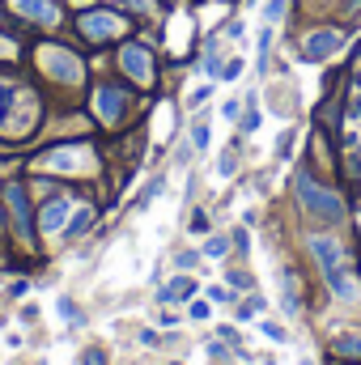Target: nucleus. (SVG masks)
<instances>
[{
    "label": "nucleus",
    "mask_w": 361,
    "mask_h": 365,
    "mask_svg": "<svg viewBox=\"0 0 361 365\" xmlns=\"http://www.w3.org/2000/svg\"><path fill=\"white\" fill-rule=\"evenodd\" d=\"M298 195H302V204H306L315 217H323V221H340V217H345V212H340V200H336L332 191L315 187L306 175H298Z\"/></svg>",
    "instance_id": "obj_1"
},
{
    "label": "nucleus",
    "mask_w": 361,
    "mask_h": 365,
    "mask_svg": "<svg viewBox=\"0 0 361 365\" xmlns=\"http://www.w3.org/2000/svg\"><path fill=\"white\" fill-rule=\"evenodd\" d=\"M17 9H21L26 17H39L43 26H51V21H60V9H56L51 0H17Z\"/></svg>",
    "instance_id": "obj_2"
},
{
    "label": "nucleus",
    "mask_w": 361,
    "mask_h": 365,
    "mask_svg": "<svg viewBox=\"0 0 361 365\" xmlns=\"http://www.w3.org/2000/svg\"><path fill=\"white\" fill-rule=\"evenodd\" d=\"M310 247H315V255H319V264H323L327 272H340V259H345V255H340V247H336V242H323V238H315Z\"/></svg>",
    "instance_id": "obj_3"
},
{
    "label": "nucleus",
    "mask_w": 361,
    "mask_h": 365,
    "mask_svg": "<svg viewBox=\"0 0 361 365\" xmlns=\"http://www.w3.org/2000/svg\"><path fill=\"white\" fill-rule=\"evenodd\" d=\"M43 221H47V230H56V225H60V221H64V204H51V208H47V217H43Z\"/></svg>",
    "instance_id": "obj_4"
},
{
    "label": "nucleus",
    "mask_w": 361,
    "mask_h": 365,
    "mask_svg": "<svg viewBox=\"0 0 361 365\" xmlns=\"http://www.w3.org/2000/svg\"><path fill=\"white\" fill-rule=\"evenodd\" d=\"M208 255H225V238H213L208 242Z\"/></svg>",
    "instance_id": "obj_5"
}]
</instances>
